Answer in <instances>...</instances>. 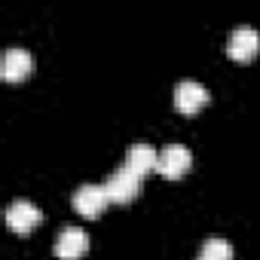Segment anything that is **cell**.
<instances>
[{"label": "cell", "instance_id": "6da1fadb", "mask_svg": "<svg viewBox=\"0 0 260 260\" xmlns=\"http://www.w3.org/2000/svg\"><path fill=\"white\" fill-rule=\"evenodd\" d=\"M104 193H107L110 202H116V205H128V202H135V196L141 193V178L122 166V169H116V172L104 181Z\"/></svg>", "mask_w": 260, "mask_h": 260}, {"label": "cell", "instance_id": "7a4b0ae2", "mask_svg": "<svg viewBox=\"0 0 260 260\" xmlns=\"http://www.w3.org/2000/svg\"><path fill=\"white\" fill-rule=\"evenodd\" d=\"M190 166H193V153H190L184 144H169L166 150H159V166H156V172H159L162 178L178 181V178H184V175L190 172Z\"/></svg>", "mask_w": 260, "mask_h": 260}, {"label": "cell", "instance_id": "3957f363", "mask_svg": "<svg viewBox=\"0 0 260 260\" xmlns=\"http://www.w3.org/2000/svg\"><path fill=\"white\" fill-rule=\"evenodd\" d=\"M208 89L202 86V83H193V80H184V83H178V89H175V107H178V113H184V116H196L205 104H208Z\"/></svg>", "mask_w": 260, "mask_h": 260}, {"label": "cell", "instance_id": "277c9868", "mask_svg": "<svg viewBox=\"0 0 260 260\" xmlns=\"http://www.w3.org/2000/svg\"><path fill=\"white\" fill-rule=\"evenodd\" d=\"M257 52H260V34L254 31V28H236L233 34H230V40H226V55L233 58V61H251V58H257Z\"/></svg>", "mask_w": 260, "mask_h": 260}, {"label": "cell", "instance_id": "5b68a950", "mask_svg": "<svg viewBox=\"0 0 260 260\" xmlns=\"http://www.w3.org/2000/svg\"><path fill=\"white\" fill-rule=\"evenodd\" d=\"M31 71H34V55L28 49H22V46L7 49L4 64H0V77H4L7 83H22V80L31 77Z\"/></svg>", "mask_w": 260, "mask_h": 260}, {"label": "cell", "instance_id": "8992f818", "mask_svg": "<svg viewBox=\"0 0 260 260\" xmlns=\"http://www.w3.org/2000/svg\"><path fill=\"white\" fill-rule=\"evenodd\" d=\"M74 208H77V214H83V217H98L107 205H110V199H107V193H104V184L98 187V184H83L77 193H74Z\"/></svg>", "mask_w": 260, "mask_h": 260}, {"label": "cell", "instance_id": "52a82bcc", "mask_svg": "<svg viewBox=\"0 0 260 260\" xmlns=\"http://www.w3.org/2000/svg\"><path fill=\"white\" fill-rule=\"evenodd\" d=\"M40 220H43V214H40V208L34 202H13L7 208V226L13 233H19V236H28L31 230H37Z\"/></svg>", "mask_w": 260, "mask_h": 260}, {"label": "cell", "instance_id": "ba28073f", "mask_svg": "<svg viewBox=\"0 0 260 260\" xmlns=\"http://www.w3.org/2000/svg\"><path fill=\"white\" fill-rule=\"evenodd\" d=\"M86 251H89L86 230L68 226V230L58 233V239H55V257L58 260H80V257H86Z\"/></svg>", "mask_w": 260, "mask_h": 260}, {"label": "cell", "instance_id": "9c48e42d", "mask_svg": "<svg viewBox=\"0 0 260 260\" xmlns=\"http://www.w3.org/2000/svg\"><path fill=\"white\" fill-rule=\"evenodd\" d=\"M156 166H159V153L150 144H132L128 147V153H125V169L128 172H135L138 178H144V175L156 172Z\"/></svg>", "mask_w": 260, "mask_h": 260}, {"label": "cell", "instance_id": "30bf717a", "mask_svg": "<svg viewBox=\"0 0 260 260\" xmlns=\"http://www.w3.org/2000/svg\"><path fill=\"white\" fill-rule=\"evenodd\" d=\"M199 260H233V245L226 239H205Z\"/></svg>", "mask_w": 260, "mask_h": 260}]
</instances>
